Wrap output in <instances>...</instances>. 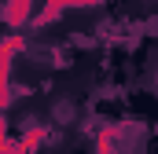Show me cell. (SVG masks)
Returning a JSON list of instances; mask_svg holds the SVG:
<instances>
[{"mask_svg":"<svg viewBox=\"0 0 158 154\" xmlns=\"http://www.w3.org/2000/svg\"><path fill=\"white\" fill-rule=\"evenodd\" d=\"M4 147H7V128H4V117H0V154H4Z\"/></svg>","mask_w":158,"mask_h":154,"instance_id":"6da1fadb","label":"cell"}]
</instances>
